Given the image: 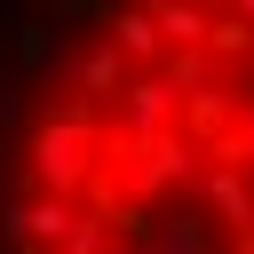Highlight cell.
I'll list each match as a JSON object with an SVG mask.
<instances>
[{"label":"cell","instance_id":"cell-8","mask_svg":"<svg viewBox=\"0 0 254 254\" xmlns=\"http://www.w3.org/2000/svg\"><path fill=\"white\" fill-rule=\"evenodd\" d=\"M79 56H87V40H79V32H56V48H48V64L32 71V87H79Z\"/></svg>","mask_w":254,"mask_h":254},{"label":"cell","instance_id":"cell-7","mask_svg":"<svg viewBox=\"0 0 254 254\" xmlns=\"http://www.w3.org/2000/svg\"><path fill=\"white\" fill-rule=\"evenodd\" d=\"M151 16H159L167 56H190V48H206V32H214V8H190V0H151Z\"/></svg>","mask_w":254,"mask_h":254},{"label":"cell","instance_id":"cell-9","mask_svg":"<svg viewBox=\"0 0 254 254\" xmlns=\"http://www.w3.org/2000/svg\"><path fill=\"white\" fill-rule=\"evenodd\" d=\"M206 56H214V71L222 64H254V32L230 16V8H214V32H206Z\"/></svg>","mask_w":254,"mask_h":254},{"label":"cell","instance_id":"cell-11","mask_svg":"<svg viewBox=\"0 0 254 254\" xmlns=\"http://www.w3.org/2000/svg\"><path fill=\"white\" fill-rule=\"evenodd\" d=\"M24 95H32V79H24V71H8V79H0V127H16V119H24Z\"/></svg>","mask_w":254,"mask_h":254},{"label":"cell","instance_id":"cell-12","mask_svg":"<svg viewBox=\"0 0 254 254\" xmlns=\"http://www.w3.org/2000/svg\"><path fill=\"white\" fill-rule=\"evenodd\" d=\"M119 254H127V246H119Z\"/></svg>","mask_w":254,"mask_h":254},{"label":"cell","instance_id":"cell-5","mask_svg":"<svg viewBox=\"0 0 254 254\" xmlns=\"http://www.w3.org/2000/svg\"><path fill=\"white\" fill-rule=\"evenodd\" d=\"M119 87H127V56H119L111 40H87V56H79V95H87V111H111Z\"/></svg>","mask_w":254,"mask_h":254},{"label":"cell","instance_id":"cell-2","mask_svg":"<svg viewBox=\"0 0 254 254\" xmlns=\"http://www.w3.org/2000/svg\"><path fill=\"white\" fill-rule=\"evenodd\" d=\"M183 127V95L159 79V71H127L119 103H111V143H159Z\"/></svg>","mask_w":254,"mask_h":254},{"label":"cell","instance_id":"cell-6","mask_svg":"<svg viewBox=\"0 0 254 254\" xmlns=\"http://www.w3.org/2000/svg\"><path fill=\"white\" fill-rule=\"evenodd\" d=\"M143 254H214V222L198 214V206H167L159 222H151V246Z\"/></svg>","mask_w":254,"mask_h":254},{"label":"cell","instance_id":"cell-1","mask_svg":"<svg viewBox=\"0 0 254 254\" xmlns=\"http://www.w3.org/2000/svg\"><path fill=\"white\" fill-rule=\"evenodd\" d=\"M95 175H103L95 111H87V103H56V111L40 119V135H32V190H40V198H71V206H87Z\"/></svg>","mask_w":254,"mask_h":254},{"label":"cell","instance_id":"cell-3","mask_svg":"<svg viewBox=\"0 0 254 254\" xmlns=\"http://www.w3.org/2000/svg\"><path fill=\"white\" fill-rule=\"evenodd\" d=\"M190 206H198L214 230H230V238H254V175L206 167V175H198V190H190Z\"/></svg>","mask_w":254,"mask_h":254},{"label":"cell","instance_id":"cell-4","mask_svg":"<svg viewBox=\"0 0 254 254\" xmlns=\"http://www.w3.org/2000/svg\"><path fill=\"white\" fill-rule=\"evenodd\" d=\"M103 40L127 56V71H159L167 64V40H159V16L151 8H103Z\"/></svg>","mask_w":254,"mask_h":254},{"label":"cell","instance_id":"cell-10","mask_svg":"<svg viewBox=\"0 0 254 254\" xmlns=\"http://www.w3.org/2000/svg\"><path fill=\"white\" fill-rule=\"evenodd\" d=\"M48 48H56V16H24V24H16V71L32 79V71L48 64Z\"/></svg>","mask_w":254,"mask_h":254}]
</instances>
